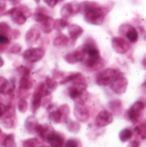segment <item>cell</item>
I'll list each match as a JSON object with an SVG mask.
<instances>
[{"mask_svg": "<svg viewBox=\"0 0 146 147\" xmlns=\"http://www.w3.org/2000/svg\"><path fill=\"white\" fill-rule=\"evenodd\" d=\"M84 52V59L82 62L89 70L96 71L103 66V60L101 57L100 51L95 42L91 38H89L83 45L81 46Z\"/></svg>", "mask_w": 146, "mask_h": 147, "instance_id": "obj_1", "label": "cell"}, {"mask_svg": "<svg viewBox=\"0 0 146 147\" xmlns=\"http://www.w3.org/2000/svg\"><path fill=\"white\" fill-rule=\"evenodd\" d=\"M109 10L110 9H108L107 6L98 5L83 14L84 20L89 24L100 26L104 22L106 15L109 12Z\"/></svg>", "mask_w": 146, "mask_h": 147, "instance_id": "obj_2", "label": "cell"}, {"mask_svg": "<svg viewBox=\"0 0 146 147\" xmlns=\"http://www.w3.org/2000/svg\"><path fill=\"white\" fill-rule=\"evenodd\" d=\"M3 15H8L10 16L12 22L17 25H23L26 22L27 19L32 16V13L30 9L25 6V5H21V6H16L9 10L3 12Z\"/></svg>", "mask_w": 146, "mask_h": 147, "instance_id": "obj_3", "label": "cell"}, {"mask_svg": "<svg viewBox=\"0 0 146 147\" xmlns=\"http://www.w3.org/2000/svg\"><path fill=\"white\" fill-rule=\"evenodd\" d=\"M68 95L76 102L84 103L89 96L86 82H78L72 84L68 89Z\"/></svg>", "mask_w": 146, "mask_h": 147, "instance_id": "obj_4", "label": "cell"}, {"mask_svg": "<svg viewBox=\"0 0 146 147\" xmlns=\"http://www.w3.org/2000/svg\"><path fill=\"white\" fill-rule=\"evenodd\" d=\"M120 71L113 68H107L101 71L96 76V84L100 86H108L120 74Z\"/></svg>", "mask_w": 146, "mask_h": 147, "instance_id": "obj_5", "label": "cell"}, {"mask_svg": "<svg viewBox=\"0 0 146 147\" xmlns=\"http://www.w3.org/2000/svg\"><path fill=\"white\" fill-rule=\"evenodd\" d=\"M144 109H145V103L142 101L135 102L126 112L127 118L132 123L136 124L139 121Z\"/></svg>", "mask_w": 146, "mask_h": 147, "instance_id": "obj_6", "label": "cell"}, {"mask_svg": "<svg viewBox=\"0 0 146 147\" xmlns=\"http://www.w3.org/2000/svg\"><path fill=\"white\" fill-rule=\"evenodd\" d=\"M45 55V50L41 47H29L22 53L23 59L29 63H36L42 59Z\"/></svg>", "mask_w": 146, "mask_h": 147, "instance_id": "obj_7", "label": "cell"}, {"mask_svg": "<svg viewBox=\"0 0 146 147\" xmlns=\"http://www.w3.org/2000/svg\"><path fill=\"white\" fill-rule=\"evenodd\" d=\"M128 86V80L127 78L123 75V73H120L111 84H110V89L112 91L117 95H122L126 91Z\"/></svg>", "mask_w": 146, "mask_h": 147, "instance_id": "obj_8", "label": "cell"}, {"mask_svg": "<svg viewBox=\"0 0 146 147\" xmlns=\"http://www.w3.org/2000/svg\"><path fill=\"white\" fill-rule=\"evenodd\" d=\"M119 34L126 36L130 43H136L139 40V33L137 29L130 24H122L119 28Z\"/></svg>", "mask_w": 146, "mask_h": 147, "instance_id": "obj_9", "label": "cell"}, {"mask_svg": "<svg viewBox=\"0 0 146 147\" xmlns=\"http://www.w3.org/2000/svg\"><path fill=\"white\" fill-rule=\"evenodd\" d=\"M112 47L115 53L119 54H125L128 52L130 45L128 40L121 36H118L112 39Z\"/></svg>", "mask_w": 146, "mask_h": 147, "instance_id": "obj_10", "label": "cell"}, {"mask_svg": "<svg viewBox=\"0 0 146 147\" xmlns=\"http://www.w3.org/2000/svg\"><path fill=\"white\" fill-rule=\"evenodd\" d=\"M44 90H45V84L44 83H40L38 84V86L36 87V90L34 91V93L33 94V97H32V112L35 113L39 108L41 106L42 103V98H43V93H44Z\"/></svg>", "mask_w": 146, "mask_h": 147, "instance_id": "obj_11", "label": "cell"}, {"mask_svg": "<svg viewBox=\"0 0 146 147\" xmlns=\"http://www.w3.org/2000/svg\"><path fill=\"white\" fill-rule=\"evenodd\" d=\"M74 115L79 122L85 123L89 118V111L87 106L82 102H76L74 107Z\"/></svg>", "mask_w": 146, "mask_h": 147, "instance_id": "obj_12", "label": "cell"}, {"mask_svg": "<svg viewBox=\"0 0 146 147\" xmlns=\"http://www.w3.org/2000/svg\"><path fill=\"white\" fill-rule=\"evenodd\" d=\"M80 12L79 9V3L77 2H71L65 3L60 10V15L62 18L68 19L71 16H73Z\"/></svg>", "mask_w": 146, "mask_h": 147, "instance_id": "obj_13", "label": "cell"}, {"mask_svg": "<svg viewBox=\"0 0 146 147\" xmlns=\"http://www.w3.org/2000/svg\"><path fill=\"white\" fill-rule=\"evenodd\" d=\"M114 121V115L108 110H102L98 113L96 118V125L98 127H104Z\"/></svg>", "mask_w": 146, "mask_h": 147, "instance_id": "obj_14", "label": "cell"}, {"mask_svg": "<svg viewBox=\"0 0 146 147\" xmlns=\"http://www.w3.org/2000/svg\"><path fill=\"white\" fill-rule=\"evenodd\" d=\"M22 76L19 82L20 90H29L33 87V82L30 78V70L27 67H22Z\"/></svg>", "mask_w": 146, "mask_h": 147, "instance_id": "obj_15", "label": "cell"}, {"mask_svg": "<svg viewBox=\"0 0 146 147\" xmlns=\"http://www.w3.org/2000/svg\"><path fill=\"white\" fill-rule=\"evenodd\" d=\"M84 52L82 49V47H78L77 50L71 53H68L67 54L65 55L64 59L65 60L69 63V64H76L78 62H83L84 59Z\"/></svg>", "mask_w": 146, "mask_h": 147, "instance_id": "obj_16", "label": "cell"}, {"mask_svg": "<svg viewBox=\"0 0 146 147\" xmlns=\"http://www.w3.org/2000/svg\"><path fill=\"white\" fill-rule=\"evenodd\" d=\"M15 113L14 109L11 108V106L8 107L7 111L5 114L1 117V123L5 128H12L15 127Z\"/></svg>", "mask_w": 146, "mask_h": 147, "instance_id": "obj_17", "label": "cell"}, {"mask_svg": "<svg viewBox=\"0 0 146 147\" xmlns=\"http://www.w3.org/2000/svg\"><path fill=\"white\" fill-rule=\"evenodd\" d=\"M55 133L53 127L48 124H43L40 125L39 124L36 129V134L40 135V137L44 140V141H48V140L51 138V136Z\"/></svg>", "mask_w": 146, "mask_h": 147, "instance_id": "obj_18", "label": "cell"}, {"mask_svg": "<svg viewBox=\"0 0 146 147\" xmlns=\"http://www.w3.org/2000/svg\"><path fill=\"white\" fill-rule=\"evenodd\" d=\"M40 37V29L37 27L31 28L25 35V41L28 45L32 46L35 44Z\"/></svg>", "mask_w": 146, "mask_h": 147, "instance_id": "obj_19", "label": "cell"}, {"mask_svg": "<svg viewBox=\"0 0 146 147\" xmlns=\"http://www.w3.org/2000/svg\"><path fill=\"white\" fill-rule=\"evenodd\" d=\"M15 84L10 83L3 77H0V94L9 95L14 92Z\"/></svg>", "mask_w": 146, "mask_h": 147, "instance_id": "obj_20", "label": "cell"}, {"mask_svg": "<svg viewBox=\"0 0 146 147\" xmlns=\"http://www.w3.org/2000/svg\"><path fill=\"white\" fill-rule=\"evenodd\" d=\"M68 33H69V38L70 40L75 41L77 40L83 34V29L82 27L77 24H70L68 26Z\"/></svg>", "mask_w": 146, "mask_h": 147, "instance_id": "obj_21", "label": "cell"}, {"mask_svg": "<svg viewBox=\"0 0 146 147\" xmlns=\"http://www.w3.org/2000/svg\"><path fill=\"white\" fill-rule=\"evenodd\" d=\"M78 82H86L84 79V77L82 75V73L80 72H75V73H71L69 76L64 78L61 81H60V84H74V83H78Z\"/></svg>", "mask_w": 146, "mask_h": 147, "instance_id": "obj_22", "label": "cell"}, {"mask_svg": "<svg viewBox=\"0 0 146 147\" xmlns=\"http://www.w3.org/2000/svg\"><path fill=\"white\" fill-rule=\"evenodd\" d=\"M39 123L36 120V118L34 115L28 116L25 121V128L29 134H36V129Z\"/></svg>", "mask_w": 146, "mask_h": 147, "instance_id": "obj_23", "label": "cell"}, {"mask_svg": "<svg viewBox=\"0 0 146 147\" xmlns=\"http://www.w3.org/2000/svg\"><path fill=\"white\" fill-rule=\"evenodd\" d=\"M47 142L49 143L51 147H63L64 144H65V140L61 134L55 132L51 136V138L48 140Z\"/></svg>", "mask_w": 146, "mask_h": 147, "instance_id": "obj_24", "label": "cell"}, {"mask_svg": "<svg viewBox=\"0 0 146 147\" xmlns=\"http://www.w3.org/2000/svg\"><path fill=\"white\" fill-rule=\"evenodd\" d=\"M40 29L45 34H49L54 29V20L52 16H48L43 22L40 23Z\"/></svg>", "mask_w": 146, "mask_h": 147, "instance_id": "obj_25", "label": "cell"}, {"mask_svg": "<svg viewBox=\"0 0 146 147\" xmlns=\"http://www.w3.org/2000/svg\"><path fill=\"white\" fill-rule=\"evenodd\" d=\"M69 42H70V38L68 36H66L65 34H59L53 40V45L55 47H65L69 44Z\"/></svg>", "mask_w": 146, "mask_h": 147, "instance_id": "obj_26", "label": "cell"}, {"mask_svg": "<svg viewBox=\"0 0 146 147\" xmlns=\"http://www.w3.org/2000/svg\"><path fill=\"white\" fill-rule=\"evenodd\" d=\"M108 108L112 114L119 115L122 111V102L120 100H113L108 103Z\"/></svg>", "mask_w": 146, "mask_h": 147, "instance_id": "obj_27", "label": "cell"}, {"mask_svg": "<svg viewBox=\"0 0 146 147\" xmlns=\"http://www.w3.org/2000/svg\"><path fill=\"white\" fill-rule=\"evenodd\" d=\"M98 5H99V3L96 2H94V1H84V2H82L79 3V9H80L81 13L84 14L88 10H89L92 8L96 7Z\"/></svg>", "mask_w": 146, "mask_h": 147, "instance_id": "obj_28", "label": "cell"}, {"mask_svg": "<svg viewBox=\"0 0 146 147\" xmlns=\"http://www.w3.org/2000/svg\"><path fill=\"white\" fill-rule=\"evenodd\" d=\"M133 132L130 128H125L120 132L119 138L121 142H126L133 138Z\"/></svg>", "mask_w": 146, "mask_h": 147, "instance_id": "obj_29", "label": "cell"}, {"mask_svg": "<svg viewBox=\"0 0 146 147\" xmlns=\"http://www.w3.org/2000/svg\"><path fill=\"white\" fill-rule=\"evenodd\" d=\"M48 113H49L48 118L50 121H52L54 123H62V117H61L60 112L59 111L57 108Z\"/></svg>", "mask_w": 146, "mask_h": 147, "instance_id": "obj_30", "label": "cell"}, {"mask_svg": "<svg viewBox=\"0 0 146 147\" xmlns=\"http://www.w3.org/2000/svg\"><path fill=\"white\" fill-rule=\"evenodd\" d=\"M59 111L60 112L61 117H62V122L65 123L67 120L69 119L70 115V107L67 104H63L60 107L58 108Z\"/></svg>", "mask_w": 146, "mask_h": 147, "instance_id": "obj_31", "label": "cell"}, {"mask_svg": "<svg viewBox=\"0 0 146 147\" xmlns=\"http://www.w3.org/2000/svg\"><path fill=\"white\" fill-rule=\"evenodd\" d=\"M65 123H66V127H67V129H68L71 133L77 134V133H78V132L80 131L81 126H80V124H79L78 122L68 119L67 121H66Z\"/></svg>", "mask_w": 146, "mask_h": 147, "instance_id": "obj_32", "label": "cell"}, {"mask_svg": "<svg viewBox=\"0 0 146 147\" xmlns=\"http://www.w3.org/2000/svg\"><path fill=\"white\" fill-rule=\"evenodd\" d=\"M69 25H70V22L67 21V19L59 18V19L54 20V29H56L58 31L63 30Z\"/></svg>", "mask_w": 146, "mask_h": 147, "instance_id": "obj_33", "label": "cell"}, {"mask_svg": "<svg viewBox=\"0 0 146 147\" xmlns=\"http://www.w3.org/2000/svg\"><path fill=\"white\" fill-rule=\"evenodd\" d=\"M44 84H45V88L50 92H52L58 86V83L53 78H48V77L46 78Z\"/></svg>", "mask_w": 146, "mask_h": 147, "instance_id": "obj_34", "label": "cell"}, {"mask_svg": "<svg viewBox=\"0 0 146 147\" xmlns=\"http://www.w3.org/2000/svg\"><path fill=\"white\" fill-rule=\"evenodd\" d=\"M3 146L4 147H15V136L14 134H8L5 139L3 140Z\"/></svg>", "mask_w": 146, "mask_h": 147, "instance_id": "obj_35", "label": "cell"}, {"mask_svg": "<svg viewBox=\"0 0 146 147\" xmlns=\"http://www.w3.org/2000/svg\"><path fill=\"white\" fill-rule=\"evenodd\" d=\"M39 146H40V141L36 138L28 139L22 142L23 147H39Z\"/></svg>", "mask_w": 146, "mask_h": 147, "instance_id": "obj_36", "label": "cell"}, {"mask_svg": "<svg viewBox=\"0 0 146 147\" xmlns=\"http://www.w3.org/2000/svg\"><path fill=\"white\" fill-rule=\"evenodd\" d=\"M11 28L9 27V25L5 22H0V34H4V35H10L11 33Z\"/></svg>", "mask_w": 146, "mask_h": 147, "instance_id": "obj_37", "label": "cell"}, {"mask_svg": "<svg viewBox=\"0 0 146 147\" xmlns=\"http://www.w3.org/2000/svg\"><path fill=\"white\" fill-rule=\"evenodd\" d=\"M134 131L141 137L142 140L146 139V124H142L135 127Z\"/></svg>", "mask_w": 146, "mask_h": 147, "instance_id": "obj_38", "label": "cell"}, {"mask_svg": "<svg viewBox=\"0 0 146 147\" xmlns=\"http://www.w3.org/2000/svg\"><path fill=\"white\" fill-rule=\"evenodd\" d=\"M17 108H18V110L21 112V113H26L28 109V104L26 100L24 99H21L17 104Z\"/></svg>", "mask_w": 146, "mask_h": 147, "instance_id": "obj_39", "label": "cell"}, {"mask_svg": "<svg viewBox=\"0 0 146 147\" xmlns=\"http://www.w3.org/2000/svg\"><path fill=\"white\" fill-rule=\"evenodd\" d=\"M21 51H22V47H21L20 45L16 44V43L13 44V45L9 48V52L10 53H13V54H18V53H21Z\"/></svg>", "mask_w": 146, "mask_h": 147, "instance_id": "obj_40", "label": "cell"}, {"mask_svg": "<svg viewBox=\"0 0 146 147\" xmlns=\"http://www.w3.org/2000/svg\"><path fill=\"white\" fill-rule=\"evenodd\" d=\"M9 38L7 35L4 34H0V45L1 46H7L9 44Z\"/></svg>", "mask_w": 146, "mask_h": 147, "instance_id": "obj_41", "label": "cell"}, {"mask_svg": "<svg viewBox=\"0 0 146 147\" xmlns=\"http://www.w3.org/2000/svg\"><path fill=\"white\" fill-rule=\"evenodd\" d=\"M63 147H78V143L76 140H68L65 144Z\"/></svg>", "mask_w": 146, "mask_h": 147, "instance_id": "obj_42", "label": "cell"}, {"mask_svg": "<svg viewBox=\"0 0 146 147\" xmlns=\"http://www.w3.org/2000/svg\"><path fill=\"white\" fill-rule=\"evenodd\" d=\"M62 1H64V0H44L45 3L46 5H48L50 8H54L59 3H60Z\"/></svg>", "mask_w": 146, "mask_h": 147, "instance_id": "obj_43", "label": "cell"}, {"mask_svg": "<svg viewBox=\"0 0 146 147\" xmlns=\"http://www.w3.org/2000/svg\"><path fill=\"white\" fill-rule=\"evenodd\" d=\"M7 109H8V106H6L3 103H1L0 102V118L5 114V112L7 111Z\"/></svg>", "mask_w": 146, "mask_h": 147, "instance_id": "obj_44", "label": "cell"}, {"mask_svg": "<svg viewBox=\"0 0 146 147\" xmlns=\"http://www.w3.org/2000/svg\"><path fill=\"white\" fill-rule=\"evenodd\" d=\"M6 0H0V14H3L6 9Z\"/></svg>", "mask_w": 146, "mask_h": 147, "instance_id": "obj_45", "label": "cell"}, {"mask_svg": "<svg viewBox=\"0 0 146 147\" xmlns=\"http://www.w3.org/2000/svg\"><path fill=\"white\" fill-rule=\"evenodd\" d=\"M139 142L137 140H133L132 142L129 143V145L127 146V147H139Z\"/></svg>", "mask_w": 146, "mask_h": 147, "instance_id": "obj_46", "label": "cell"}, {"mask_svg": "<svg viewBox=\"0 0 146 147\" xmlns=\"http://www.w3.org/2000/svg\"><path fill=\"white\" fill-rule=\"evenodd\" d=\"M5 49H6V46H1L0 45V53H3Z\"/></svg>", "mask_w": 146, "mask_h": 147, "instance_id": "obj_47", "label": "cell"}, {"mask_svg": "<svg viewBox=\"0 0 146 147\" xmlns=\"http://www.w3.org/2000/svg\"><path fill=\"white\" fill-rule=\"evenodd\" d=\"M12 4H17L19 2H20V0H9Z\"/></svg>", "mask_w": 146, "mask_h": 147, "instance_id": "obj_48", "label": "cell"}, {"mask_svg": "<svg viewBox=\"0 0 146 147\" xmlns=\"http://www.w3.org/2000/svg\"><path fill=\"white\" fill-rule=\"evenodd\" d=\"M142 89L144 90L145 93H146V80L143 83V84H142Z\"/></svg>", "mask_w": 146, "mask_h": 147, "instance_id": "obj_49", "label": "cell"}, {"mask_svg": "<svg viewBox=\"0 0 146 147\" xmlns=\"http://www.w3.org/2000/svg\"><path fill=\"white\" fill-rule=\"evenodd\" d=\"M3 64H4V61H3V58H1V57H0V68L3 65Z\"/></svg>", "mask_w": 146, "mask_h": 147, "instance_id": "obj_50", "label": "cell"}, {"mask_svg": "<svg viewBox=\"0 0 146 147\" xmlns=\"http://www.w3.org/2000/svg\"><path fill=\"white\" fill-rule=\"evenodd\" d=\"M143 65H144L146 67V58L144 59V60H143Z\"/></svg>", "mask_w": 146, "mask_h": 147, "instance_id": "obj_51", "label": "cell"}, {"mask_svg": "<svg viewBox=\"0 0 146 147\" xmlns=\"http://www.w3.org/2000/svg\"><path fill=\"white\" fill-rule=\"evenodd\" d=\"M34 1H35V2H36L37 3H39L40 2V0H34Z\"/></svg>", "mask_w": 146, "mask_h": 147, "instance_id": "obj_52", "label": "cell"}, {"mask_svg": "<svg viewBox=\"0 0 146 147\" xmlns=\"http://www.w3.org/2000/svg\"><path fill=\"white\" fill-rule=\"evenodd\" d=\"M39 147H47V146H39Z\"/></svg>", "mask_w": 146, "mask_h": 147, "instance_id": "obj_53", "label": "cell"}, {"mask_svg": "<svg viewBox=\"0 0 146 147\" xmlns=\"http://www.w3.org/2000/svg\"><path fill=\"white\" fill-rule=\"evenodd\" d=\"M1 133H2V131H1V129H0V134H1Z\"/></svg>", "mask_w": 146, "mask_h": 147, "instance_id": "obj_54", "label": "cell"}, {"mask_svg": "<svg viewBox=\"0 0 146 147\" xmlns=\"http://www.w3.org/2000/svg\"><path fill=\"white\" fill-rule=\"evenodd\" d=\"M145 40H146V36H145Z\"/></svg>", "mask_w": 146, "mask_h": 147, "instance_id": "obj_55", "label": "cell"}]
</instances>
